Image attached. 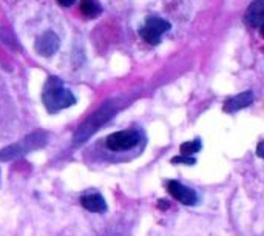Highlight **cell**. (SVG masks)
Instances as JSON below:
<instances>
[{
  "mask_svg": "<svg viewBox=\"0 0 264 236\" xmlns=\"http://www.w3.org/2000/svg\"><path fill=\"white\" fill-rule=\"evenodd\" d=\"M74 2H76V0H57V4L61 7H64V8H68V7L74 5Z\"/></svg>",
  "mask_w": 264,
  "mask_h": 236,
  "instance_id": "obj_14",
  "label": "cell"
},
{
  "mask_svg": "<svg viewBox=\"0 0 264 236\" xmlns=\"http://www.w3.org/2000/svg\"><path fill=\"white\" fill-rule=\"evenodd\" d=\"M159 202H161V204H159V209H168V201L161 199Z\"/></svg>",
  "mask_w": 264,
  "mask_h": 236,
  "instance_id": "obj_16",
  "label": "cell"
},
{
  "mask_svg": "<svg viewBox=\"0 0 264 236\" xmlns=\"http://www.w3.org/2000/svg\"><path fill=\"white\" fill-rule=\"evenodd\" d=\"M47 133H42V131H36V133H31L29 136L23 137L22 140L13 144V145H8L5 149L0 150V161H11V159H17V158H22L28 153H31L34 150H39L40 147H43L47 144Z\"/></svg>",
  "mask_w": 264,
  "mask_h": 236,
  "instance_id": "obj_3",
  "label": "cell"
},
{
  "mask_svg": "<svg viewBox=\"0 0 264 236\" xmlns=\"http://www.w3.org/2000/svg\"><path fill=\"white\" fill-rule=\"evenodd\" d=\"M167 190L176 201L181 202L183 205H196L199 201V196L193 188H189L178 181H167Z\"/></svg>",
  "mask_w": 264,
  "mask_h": 236,
  "instance_id": "obj_6",
  "label": "cell"
},
{
  "mask_svg": "<svg viewBox=\"0 0 264 236\" xmlns=\"http://www.w3.org/2000/svg\"><path fill=\"white\" fill-rule=\"evenodd\" d=\"M256 155L258 158H262V140L258 142V149H256Z\"/></svg>",
  "mask_w": 264,
  "mask_h": 236,
  "instance_id": "obj_15",
  "label": "cell"
},
{
  "mask_svg": "<svg viewBox=\"0 0 264 236\" xmlns=\"http://www.w3.org/2000/svg\"><path fill=\"white\" fill-rule=\"evenodd\" d=\"M42 102L47 111L53 114L73 107L76 104V96L62 85L59 77H48L42 91Z\"/></svg>",
  "mask_w": 264,
  "mask_h": 236,
  "instance_id": "obj_1",
  "label": "cell"
},
{
  "mask_svg": "<svg viewBox=\"0 0 264 236\" xmlns=\"http://www.w3.org/2000/svg\"><path fill=\"white\" fill-rule=\"evenodd\" d=\"M171 164H184V165H195L196 159L193 156H184V155H178L171 158Z\"/></svg>",
  "mask_w": 264,
  "mask_h": 236,
  "instance_id": "obj_13",
  "label": "cell"
},
{
  "mask_svg": "<svg viewBox=\"0 0 264 236\" xmlns=\"http://www.w3.org/2000/svg\"><path fill=\"white\" fill-rule=\"evenodd\" d=\"M264 22V0H253L244 14V23L252 29H261Z\"/></svg>",
  "mask_w": 264,
  "mask_h": 236,
  "instance_id": "obj_8",
  "label": "cell"
},
{
  "mask_svg": "<svg viewBox=\"0 0 264 236\" xmlns=\"http://www.w3.org/2000/svg\"><path fill=\"white\" fill-rule=\"evenodd\" d=\"M80 205L92 213H105L107 202L101 193H86L80 198Z\"/></svg>",
  "mask_w": 264,
  "mask_h": 236,
  "instance_id": "obj_9",
  "label": "cell"
},
{
  "mask_svg": "<svg viewBox=\"0 0 264 236\" xmlns=\"http://www.w3.org/2000/svg\"><path fill=\"white\" fill-rule=\"evenodd\" d=\"M255 96H253V91L247 90V91H243L237 96H233L230 99H227L224 102V111L226 113H235L238 110H243V108H247L252 102H253Z\"/></svg>",
  "mask_w": 264,
  "mask_h": 236,
  "instance_id": "obj_10",
  "label": "cell"
},
{
  "mask_svg": "<svg viewBox=\"0 0 264 236\" xmlns=\"http://www.w3.org/2000/svg\"><path fill=\"white\" fill-rule=\"evenodd\" d=\"M171 29V23L162 17L150 16L147 17L144 25L139 28V36L149 45H159L162 36Z\"/></svg>",
  "mask_w": 264,
  "mask_h": 236,
  "instance_id": "obj_4",
  "label": "cell"
},
{
  "mask_svg": "<svg viewBox=\"0 0 264 236\" xmlns=\"http://www.w3.org/2000/svg\"><path fill=\"white\" fill-rule=\"evenodd\" d=\"M141 144V133L138 130H122L111 133L105 137V147L110 152H128Z\"/></svg>",
  "mask_w": 264,
  "mask_h": 236,
  "instance_id": "obj_5",
  "label": "cell"
},
{
  "mask_svg": "<svg viewBox=\"0 0 264 236\" xmlns=\"http://www.w3.org/2000/svg\"><path fill=\"white\" fill-rule=\"evenodd\" d=\"M59 46H61V39L53 31H45L43 34H40L36 39V45H34L37 54L43 57H51L53 54H56Z\"/></svg>",
  "mask_w": 264,
  "mask_h": 236,
  "instance_id": "obj_7",
  "label": "cell"
},
{
  "mask_svg": "<svg viewBox=\"0 0 264 236\" xmlns=\"http://www.w3.org/2000/svg\"><path fill=\"white\" fill-rule=\"evenodd\" d=\"M80 13L86 17V19H95L98 17L102 10L101 7L98 5L96 0H80Z\"/></svg>",
  "mask_w": 264,
  "mask_h": 236,
  "instance_id": "obj_11",
  "label": "cell"
},
{
  "mask_svg": "<svg viewBox=\"0 0 264 236\" xmlns=\"http://www.w3.org/2000/svg\"><path fill=\"white\" fill-rule=\"evenodd\" d=\"M201 149H202V142H201L199 137H196V139H193V140H187V142L181 144V147H180V155L193 156V155L198 153Z\"/></svg>",
  "mask_w": 264,
  "mask_h": 236,
  "instance_id": "obj_12",
  "label": "cell"
},
{
  "mask_svg": "<svg viewBox=\"0 0 264 236\" xmlns=\"http://www.w3.org/2000/svg\"><path fill=\"white\" fill-rule=\"evenodd\" d=\"M121 110V104L119 101H108L105 102L99 110H96L93 114H90V117L79 127V130L76 131L74 137H73V144L74 145H80L83 144L92 134H95L107 121H110L111 117Z\"/></svg>",
  "mask_w": 264,
  "mask_h": 236,
  "instance_id": "obj_2",
  "label": "cell"
}]
</instances>
